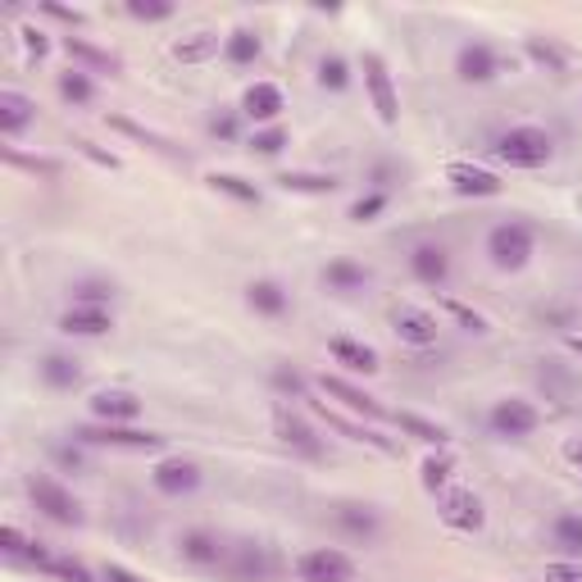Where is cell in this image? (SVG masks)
<instances>
[{
  "label": "cell",
  "mask_w": 582,
  "mask_h": 582,
  "mask_svg": "<svg viewBox=\"0 0 582 582\" xmlns=\"http://www.w3.org/2000/svg\"><path fill=\"white\" fill-rule=\"evenodd\" d=\"M36 124V100L23 92H0V137L19 141Z\"/></svg>",
  "instance_id": "cell-23"
},
{
  "label": "cell",
  "mask_w": 582,
  "mask_h": 582,
  "mask_svg": "<svg viewBox=\"0 0 582 582\" xmlns=\"http://www.w3.org/2000/svg\"><path fill=\"white\" fill-rule=\"evenodd\" d=\"M278 187L292 191V197H332L337 178L332 173H283Z\"/></svg>",
  "instance_id": "cell-32"
},
{
  "label": "cell",
  "mask_w": 582,
  "mask_h": 582,
  "mask_svg": "<svg viewBox=\"0 0 582 582\" xmlns=\"http://www.w3.org/2000/svg\"><path fill=\"white\" fill-rule=\"evenodd\" d=\"M141 396L137 392H128V387H105V392H96L92 396V419L96 423H137L141 419Z\"/></svg>",
  "instance_id": "cell-13"
},
{
  "label": "cell",
  "mask_w": 582,
  "mask_h": 582,
  "mask_svg": "<svg viewBox=\"0 0 582 582\" xmlns=\"http://www.w3.org/2000/svg\"><path fill=\"white\" fill-rule=\"evenodd\" d=\"M128 14L137 23H165V19L178 14V6H173V0H128Z\"/></svg>",
  "instance_id": "cell-41"
},
{
  "label": "cell",
  "mask_w": 582,
  "mask_h": 582,
  "mask_svg": "<svg viewBox=\"0 0 582 582\" xmlns=\"http://www.w3.org/2000/svg\"><path fill=\"white\" fill-rule=\"evenodd\" d=\"M551 547L564 555V560H582V515L564 510L551 519Z\"/></svg>",
  "instance_id": "cell-30"
},
{
  "label": "cell",
  "mask_w": 582,
  "mask_h": 582,
  "mask_svg": "<svg viewBox=\"0 0 582 582\" xmlns=\"http://www.w3.org/2000/svg\"><path fill=\"white\" fill-rule=\"evenodd\" d=\"M369 283H373V274H369L360 260H351V255H337V260H328V268H324V287H328L332 296H360Z\"/></svg>",
  "instance_id": "cell-21"
},
{
  "label": "cell",
  "mask_w": 582,
  "mask_h": 582,
  "mask_svg": "<svg viewBox=\"0 0 582 582\" xmlns=\"http://www.w3.org/2000/svg\"><path fill=\"white\" fill-rule=\"evenodd\" d=\"M268 387L283 396V401H305L309 396V378L292 364H274V373H268Z\"/></svg>",
  "instance_id": "cell-38"
},
{
  "label": "cell",
  "mask_w": 582,
  "mask_h": 582,
  "mask_svg": "<svg viewBox=\"0 0 582 582\" xmlns=\"http://www.w3.org/2000/svg\"><path fill=\"white\" fill-rule=\"evenodd\" d=\"M46 573L60 578V582H96V573H92L83 560H68V555H55V560L46 564Z\"/></svg>",
  "instance_id": "cell-43"
},
{
  "label": "cell",
  "mask_w": 582,
  "mask_h": 582,
  "mask_svg": "<svg viewBox=\"0 0 582 582\" xmlns=\"http://www.w3.org/2000/svg\"><path fill=\"white\" fill-rule=\"evenodd\" d=\"M392 328H396V337H401L405 346H414V351L433 346L437 332H442V324L428 315V309H414V305H401V309H396V315H392Z\"/></svg>",
  "instance_id": "cell-20"
},
{
  "label": "cell",
  "mask_w": 582,
  "mask_h": 582,
  "mask_svg": "<svg viewBox=\"0 0 582 582\" xmlns=\"http://www.w3.org/2000/svg\"><path fill=\"white\" fill-rule=\"evenodd\" d=\"M0 551H6V560H28V551H32V541L14 528V523H6V528H0Z\"/></svg>",
  "instance_id": "cell-44"
},
{
  "label": "cell",
  "mask_w": 582,
  "mask_h": 582,
  "mask_svg": "<svg viewBox=\"0 0 582 582\" xmlns=\"http://www.w3.org/2000/svg\"><path fill=\"white\" fill-rule=\"evenodd\" d=\"M506 73V60L491 42H464L455 51V77L469 87H483V83H496V77Z\"/></svg>",
  "instance_id": "cell-8"
},
{
  "label": "cell",
  "mask_w": 582,
  "mask_h": 582,
  "mask_svg": "<svg viewBox=\"0 0 582 582\" xmlns=\"http://www.w3.org/2000/svg\"><path fill=\"white\" fill-rule=\"evenodd\" d=\"M64 46H68L73 60H83V64H87V73H114V68H119V60L105 55V51H96V46H87L83 36H68Z\"/></svg>",
  "instance_id": "cell-39"
},
{
  "label": "cell",
  "mask_w": 582,
  "mask_h": 582,
  "mask_svg": "<svg viewBox=\"0 0 582 582\" xmlns=\"http://www.w3.org/2000/svg\"><path fill=\"white\" fill-rule=\"evenodd\" d=\"M178 555H182V564H191V569H219V564L227 560V541H223L214 528H187V532L178 537Z\"/></svg>",
  "instance_id": "cell-11"
},
{
  "label": "cell",
  "mask_w": 582,
  "mask_h": 582,
  "mask_svg": "<svg viewBox=\"0 0 582 582\" xmlns=\"http://www.w3.org/2000/svg\"><path fill=\"white\" fill-rule=\"evenodd\" d=\"M36 10H42L46 19H60V23H68V28H77V23H83V14H77V10H68V6H55V0H42V6H36Z\"/></svg>",
  "instance_id": "cell-50"
},
{
  "label": "cell",
  "mask_w": 582,
  "mask_h": 582,
  "mask_svg": "<svg viewBox=\"0 0 582 582\" xmlns=\"http://www.w3.org/2000/svg\"><path fill=\"white\" fill-rule=\"evenodd\" d=\"M437 515H442V523L455 528V532H478V528L487 523V510H483V500H478L474 491H446V496L437 500Z\"/></svg>",
  "instance_id": "cell-15"
},
{
  "label": "cell",
  "mask_w": 582,
  "mask_h": 582,
  "mask_svg": "<svg viewBox=\"0 0 582 582\" xmlns=\"http://www.w3.org/2000/svg\"><path fill=\"white\" fill-rule=\"evenodd\" d=\"M387 210H392V191H378V187H369L364 197H356V201H351V210H346V219H351V223H373V219H382Z\"/></svg>",
  "instance_id": "cell-35"
},
{
  "label": "cell",
  "mask_w": 582,
  "mask_h": 582,
  "mask_svg": "<svg viewBox=\"0 0 582 582\" xmlns=\"http://www.w3.org/2000/svg\"><path fill=\"white\" fill-rule=\"evenodd\" d=\"M246 146H251V155H260V160H278V155L292 146V133H287L283 124H274V128H255Z\"/></svg>",
  "instance_id": "cell-37"
},
{
  "label": "cell",
  "mask_w": 582,
  "mask_h": 582,
  "mask_svg": "<svg viewBox=\"0 0 582 582\" xmlns=\"http://www.w3.org/2000/svg\"><path fill=\"white\" fill-rule=\"evenodd\" d=\"M392 419H396V428H401V433H410V437L423 442V446H437V451H442V446L451 442V433L442 428V423L423 419V414H410V410H405V414H392Z\"/></svg>",
  "instance_id": "cell-31"
},
{
  "label": "cell",
  "mask_w": 582,
  "mask_h": 582,
  "mask_svg": "<svg viewBox=\"0 0 582 582\" xmlns=\"http://www.w3.org/2000/svg\"><path fill=\"white\" fill-rule=\"evenodd\" d=\"M36 378L46 392H77L83 387V360H73L68 351H46L36 356Z\"/></svg>",
  "instance_id": "cell-17"
},
{
  "label": "cell",
  "mask_w": 582,
  "mask_h": 582,
  "mask_svg": "<svg viewBox=\"0 0 582 582\" xmlns=\"http://www.w3.org/2000/svg\"><path fill=\"white\" fill-rule=\"evenodd\" d=\"M51 455H55L60 469H68V474H83V469H87V446L73 442V437H68V442H55Z\"/></svg>",
  "instance_id": "cell-42"
},
{
  "label": "cell",
  "mask_w": 582,
  "mask_h": 582,
  "mask_svg": "<svg viewBox=\"0 0 582 582\" xmlns=\"http://www.w3.org/2000/svg\"><path fill=\"white\" fill-rule=\"evenodd\" d=\"M201 483H205L201 464H197V459H182V455H169V459H160V464L150 469V487L160 491V496H169V500L197 496V491H201Z\"/></svg>",
  "instance_id": "cell-7"
},
{
  "label": "cell",
  "mask_w": 582,
  "mask_h": 582,
  "mask_svg": "<svg viewBox=\"0 0 582 582\" xmlns=\"http://www.w3.org/2000/svg\"><path fill=\"white\" fill-rule=\"evenodd\" d=\"M232 578H237V582H268V578H274V569H268V551L260 547V541H242V547H237Z\"/></svg>",
  "instance_id": "cell-27"
},
{
  "label": "cell",
  "mask_w": 582,
  "mask_h": 582,
  "mask_svg": "<svg viewBox=\"0 0 582 582\" xmlns=\"http://www.w3.org/2000/svg\"><path fill=\"white\" fill-rule=\"evenodd\" d=\"M332 523L351 537V541H373L382 532V510L378 506H364V500H341L332 510Z\"/></svg>",
  "instance_id": "cell-18"
},
{
  "label": "cell",
  "mask_w": 582,
  "mask_h": 582,
  "mask_svg": "<svg viewBox=\"0 0 582 582\" xmlns=\"http://www.w3.org/2000/svg\"><path fill=\"white\" fill-rule=\"evenodd\" d=\"M68 296H73V305H105V309H109L114 283H105V278H77V283L68 287Z\"/></svg>",
  "instance_id": "cell-40"
},
{
  "label": "cell",
  "mask_w": 582,
  "mask_h": 582,
  "mask_svg": "<svg viewBox=\"0 0 582 582\" xmlns=\"http://www.w3.org/2000/svg\"><path fill=\"white\" fill-rule=\"evenodd\" d=\"M55 92H60V100H64V105L87 109V105L96 100V77H92L83 64H73V68H64V73L55 77Z\"/></svg>",
  "instance_id": "cell-26"
},
{
  "label": "cell",
  "mask_w": 582,
  "mask_h": 582,
  "mask_svg": "<svg viewBox=\"0 0 582 582\" xmlns=\"http://www.w3.org/2000/svg\"><path fill=\"white\" fill-rule=\"evenodd\" d=\"M210 133H214L219 141H237V133H242V109H237V114H232V109L214 114V119H210Z\"/></svg>",
  "instance_id": "cell-47"
},
{
  "label": "cell",
  "mask_w": 582,
  "mask_h": 582,
  "mask_svg": "<svg viewBox=\"0 0 582 582\" xmlns=\"http://www.w3.org/2000/svg\"><path fill=\"white\" fill-rule=\"evenodd\" d=\"M496 160L506 169H528V173L547 169L555 160V137L547 128H537V124H519V128L496 137Z\"/></svg>",
  "instance_id": "cell-2"
},
{
  "label": "cell",
  "mask_w": 582,
  "mask_h": 582,
  "mask_svg": "<svg viewBox=\"0 0 582 582\" xmlns=\"http://www.w3.org/2000/svg\"><path fill=\"white\" fill-rule=\"evenodd\" d=\"M223 51V42L214 32H191V36H182V42L173 46V55L182 60V64H201V60H210V55H219Z\"/></svg>",
  "instance_id": "cell-36"
},
{
  "label": "cell",
  "mask_w": 582,
  "mask_h": 582,
  "mask_svg": "<svg viewBox=\"0 0 582 582\" xmlns=\"http://www.w3.org/2000/svg\"><path fill=\"white\" fill-rule=\"evenodd\" d=\"M246 305H251V315H260V319H283L292 309V296H287V287L278 278H255L246 287Z\"/></svg>",
  "instance_id": "cell-24"
},
{
  "label": "cell",
  "mask_w": 582,
  "mask_h": 582,
  "mask_svg": "<svg viewBox=\"0 0 582 582\" xmlns=\"http://www.w3.org/2000/svg\"><path fill=\"white\" fill-rule=\"evenodd\" d=\"M260 55H264V42H260L255 28H232V32L223 36V60H227V64L246 68V64H255Z\"/></svg>",
  "instance_id": "cell-28"
},
{
  "label": "cell",
  "mask_w": 582,
  "mask_h": 582,
  "mask_svg": "<svg viewBox=\"0 0 582 582\" xmlns=\"http://www.w3.org/2000/svg\"><path fill=\"white\" fill-rule=\"evenodd\" d=\"M19 42H23L28 60H36V64H42V60L51 55V36H46L42 28H19Z\"/></svg>",
  "instance_id": "cell-46"
},
{
  "label": "cell",
  "mask_w": 582,
  "mask_h": 582,
  "mask_svg": "<svg viewBox=\"0 0 582 582\" xmlns=\"http://www.w3.org/2000/svg\"><path fill=\"white\" fill-rule=\"evenodd\" d=\"M6 160H10V165H19V169H32V173L55 178V160H32V155H19V150H6Z\"/></svg>",
  "instance_id": "cell-49"
},
{
  "label": "cell",
  "mask_w": 582,
  "mask_h": 582,
  "mask_svg": "<svg viewBox=\"0 0 582 582\" xmlns=\"http://www.w3.org/2000/svg\"><path fill=\"white\" fill-rule=\"evenodd\" d=\"M564 459L573 464V469H582V442H569V446H564Z\"/></svg>",
  "instance_id": "cell-52"
},
{
  "label": "cell",
  "mask_w": 582,
  "mask_h": 582,
  "mask_svg": "<svg viewBox=\"0 0 582 582\" xmlns=\"http://www.w3.org/2000/svg\"><path fill=\"white\" fill-rule=\"evenodd\" d=\"M274 437H278L287 451L305 455V459H319V455H324L319 433L309 428V419H305V414H296L292 405H278V410H274Z\"/></svg>",
  "instance_id": "cell-10"
},
{
  "label": "cell",
  "mask_w": 582,
  "mask_h": 582,
  "mask_svg": "<svg viewBox=\"0 0 582 582\" xmlns=\"http://www.w3.org/2000/svg\"><path fill=\"white\" fill-rule=\"evenodd\" d=\"M328 356L346 369V373H378L382 364H378V351H373V346H364V341H356V337H332L328 341Z\"/></svg>",
  "instance_id": "cell-25"
},
{
  "label": "cell",
  "mask_w": 582,
  "mask_h": 582,
  "mask_svg": "<svg viewBox=\"0 0 582 582\" xmlns=\"http://www.w3.org/2000/svg\"><path fill=\"white\" fill-rule=\"evenodd\" d=\"M446 182H451V191L455 197H469V201H487V197H500V182L491 169H483V165H446Z\"/></svg>",
  "instance_id": "cell-16"
},
{
  "label": "cell",
  "mask_w": 582,
  "mask_h": 582,
  "mask_svg": "<svg viewBox=\"0 0 582 582\" xmlns=\"http://www.w3.org/2000/svg\"><path fill=\"white\" fill-rule=\"evenodd\" d=\"M300 582H356V560L337 547H315L296 560Z\"/></svg>",
  "instance_id": "cell-9"
},
{
  "label": "cell",
  "mask_w": 582,
  "mask_h": 582,
  "mask_svg": "<svg viewBox=\"0 0 582 582\" xmlns=\"http://www.w3.org/2000/svg\"><path fill=\"white\" fill-rule=\"evenodd\" d=\"M205 182H210V191H219V197L237 201V205H260V187L246 182V178H237V173H210Z\"/></svg>",
  "instance_id": "cell-33"
},
{
  "label": "cell",
  "mask_w": 582,
  "mask_h": 582,
  "mask_svg": "<svg viewBox=\"0 0 582 582\" xmlns=\"http://www.w3.org/2000/svg\"><path fill=\"white\" fill-rule=\"evenodd\" d=\"M541 428V410L528 401V396H500V401H491V410H487V433L496 437V442H523V437H532Z\"/></svg>",
  "instance_id": "cell-4"
},
{
  "label": "cell",
  "mask_w": 582,
  "mask_h": 582,
  "mask_svg": "<svg viewBox=\"0 0 582 582\" xmlns=\"http://www.w3.org/2000/svg\"><path fill=\"white\" fill-rule=\"evenodd\" d=\"M537 255V227L523 219H506L487 232V260L496 274H523Z\"/></svg>",
  "instance_id": "cell-1"
},
{
  "label": "cell",
  "mask_w": 582,
  "mask_h": 582,
  "mask_svg": "<svg viewBox=\"0 0 582 582\" xmlns=\"http://www.w3.org/2000/svg\"><path fill=\"white\" fill-rule=\"evenodd\" d=\"M315 83H319V92H328V96L351 92V83H356L351 60H346V55H324V60L315 64Z\"/></svg>",
  "instance_id": "cell-29"
},
{
  "label": "cell",
  "mask_w": 582,
  "mask_h": 582,
  "mask_svg": "<svg viewBox=\"0 0 582 582\" xmlns=\"http://www.w3.org/2000/svg\"><path fill=\"white\" fill-rule=\"evenodd\" d=\"M528 55L541 64V68H551V73H564V55L551 46V42H541V36H528Z\"/></svg>",
  "instance_id": "cell-45"
},
{
  "label": "cell",
  "mask_w": 582,
  "mask_h": 582,
  "mask_svg": "<svg viewBox=\"0 0 582 582\" xmlns=\"http://www.w3.org/2000/svg\"><path fill=\"white\" fill-rule=\"evenodd\" d=\"M410 274L423 287H446L451 283V251L442 242H419L410 251Z\"/></svg>",
  "instance_id": "cell-14"
},
{
  "label": "cell",
  "mask_w": 582,
  "mask_h": 582,
  "mask_svg": "<svg viewBox=\"0 0 582 582\" xmlns=\"http://www.w3.org/2000/svg\"><path fill=\"white\" fill-rule=\"evenodd\" d=\"M73 442L83 446H105V451H160L165 446V433H141V428H124V423H83L73 428Z\"/></svg>",
  "instance_id": "cell-5"
},
{
  "label": "cell",
  "mask_w": 582,
  "mask_h": 582,
  "mask_svg": "<svg viewBox=\"0 0 582 582\" xmlns=\"http://www.w3.org/2000/svg\"><path fill=\"white\" fill-rule=\"evenodd\" d=\"M451 474H455L451 455H428V459H423V469H419V483H423L428 496H446L451 491Z\"/></svg>",
  "instance_id": "cell-34"
},
{
  "label": "cell",
  "mask_w": 582,
  "mask_h": 582,
  "mask_svg": "<svg viewBox=\"0 0 582 582\" xmlns=\"http://www.w3.org/2000/svg\"><path fill=\"white\" fill-rule=\"evenodd\" d=\"M547 582H582V560H551Z\"/></svg>",
  "instance_id": "cell-48"
},
{
  "label": "cell",
  "mask_w": 582,
  "mask_h": 582,
  "mask_svg": "<svg viewBox=\"0 0 582 582\" xmlns=\"http://www.w3.org/2000/svg\"><path fill=\"white\" fill-rule=\"evenodd\" d=\"M319 387H324V392H328L341 410H351V414H364V419H382V414H387V410L378 405V396H369L364 387L346 382V378H337V373H324V378H319Z\"/></svg>",
  "instance_id": "cell-22"
},
{
  "label": "cell",
  "mask_w": 582,
  "mask_h": 582,
  "mask_svg": "<svg viewBox=\"0 0 582 582\" xmlns=\"http://www.w3.org/2000/svg\"><path fill=\"white\" fill-rule=\"evenodd\" d=\"M23 487H28L32 510L42 515V519H51V523H60V528H83V523H87L83 500H77L60 478H51V474H32Z\"/></svg>",
  "instance_id": "cell-3"
},
{
  "label": "cell",
  "mask_w": 582,
  "mask_h": 582,
  "mask_svg": "<svg viewBox=\"0 0 582 582\" xmlns=\"http://www.w3.org/2000/svg\"><path fill=\"white\" fill-rule=\"evenodd\" d=\"M100 582H146V578H137V573L124 569V564H105V569H100Z\"/></svg>",
  "instance_id": "cell-51"
},
{
  "label": "cell",
  "mask_w": 582,
  "mask_h": 582,
  "mask_svg": "<svg viewBox=\"0 0 582 582\" xmlns=\"http://www.w3.org/2000/svg\"><path fill=\"white\" fill-rule=\"evenodd\" d=\"M364 92L373 100V114H378V124L382 128H396L401 124V96H396V83H392V73H387L382 55H364Z\"/></svg>",
  "instance_id": "cell-6"
},
{
  "label": "cell",
  "mask_w": 582,
  "mask_h": 582,
  "mask_svg": "<svg viewBox=\"0 0 582 582\" xmlns=\"http://www.w3.org/2000/svg\"><path fill=\"white\" fill-rule=\"evenodd\" d=\"M287 109V96L278 83H251L242 96V119H251L255 128H274Z\"/></svg>",
  "instance_id": "cell-12"
},
{
  "label": "cell",
  "mask_w": 582,
  "mask_h": 582,
  "mask_svg": "<svg viewBox=\"0 0 582 582\" xmlns=\"http://www.w3.org/2000/svg\"><path fill=\"white\" fill-rule=\"evenodd\" d=\"M60 332L64 337H105V332H114V309H105V305H68L60 315Z\"/></svg>",
  "instance_id": "cell-19"
}]
</instances>
